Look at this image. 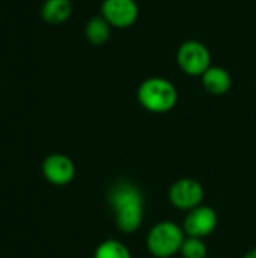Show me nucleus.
<instances>
[{
	"mask_svg": "<svg viewBox=\"0 0 256 258\" xmlns=\"http://www.w3.org/2000/svg\"><path fill=\"white\" fill-rule=\"evenodd\" d=\"M110 203L116 212V222L119 230L125 233L136 231L142 224V197L139 190L131 184L118 186L112 195Z\"/></svg>",
	"mask_w": 256,
	"mask_h": 258,
	"instance_id": "obj_1",
	"label": "nucleus"
},
{
	"mask_svg": "<svg viewBox=\"0 0 256 258\" xmlns=\"http://www.w3.org/2000/svg\"><path fill=\"white\" fill-rule=\"evenodd\" d=\"M139 103L149 112L164 113L169 112L178 100L175 86L161 77H151L142 82L137 91Z\"/></svg>",
	"mask_w": 256,
	"mask_h": 258,
	"instance_id": "obj_2",
	"label": "nucleus"
},
{
	"mask_svg": "<svg viewBox=\"0 0 256 258\" xmlns=\"http://www.w3.org/2000/svg\"><path fill=\"white\" fill-rule=\"evenodd\" d=\"M183 242V230L167 221L157 224L148 236V248L157 258H167L181 251Z\"/></svg>",
	"mask_w": 256,
	"mask_h": 258,
	"instance_id": "obj_3",
	"label": "nucleus"
},
{
	"mask_svg": "<svg viewBox=\"0 0 256 258\" xmlns=\"http://www.w3.org/2000/svg\"><path fill=\"white\" fill-rule=\"evenodd\" d=\"M180 68L189 76H202L211 62L210 50L199 41H187L181 44L177 53Z\"/></svg>",
	"mask_w": 256,
	"mask_h": 258,
	"instance_id": "obj_4",
	"label": "nucleus"
},
{
	"mask_svg": "<svg viewBox=\"0 0 256 258\" xmlns=\"http://www.w3.org/2000/svg\"><path fill=\"white\" fill-rule=\"evenodd\" d=\"M101 17L118 29L133 26L139 17V8L134 0H104L101 5Z\"/></svg>",
	"mask_w": 256,
	"mask_h": 258,
	"instance_id": "obj_5",
	"label": "nucleus"
},
{
	"mask_svg": "<svg viewBox=\"0 0 256 258\" xmlns=\"http://www.w3.org/2000/svg\"><path fill=\"white\" fill-rule=\"evenodd\" d=\"M202 198H204L202 186L192 178L178 180L177 183H174V186L169 190L170 203L181 210L196 209L201 204Z\"/></svg>",
	"mask_w": 256,
	"mask_h": 258,
	"instance_id": "obj_6",
	"label": "nucleus"
},
{
	"mask_svg": "<svg viewBox=\"0 0 256 258\" xmlns=\"http://www.w3.org/2000/svg\"><path fill=\"white\" fill-rule=\"evenodd\" d=\"M42 174L51 184L65 186L74 178L75 168L69 157L63 154H51L42 162Z\"/></svg>",
	"mask_w": 256,
	"mask_h": 258,
	"instance_id": "obj_7",
	"label": "nucleus"
},
{
	"mask_svg": "<svg viewBox=\"0 0 256 258\" xmlns=\"http://www.w3.org/2000/svg\"><path fill=\"white\" fill-rule=\"evenodd\" d=\"M217 225L216 212L210 207H196L190 210L184 221V230L189 237L202 239L214 231Z\"/></svg>",
	"mask_w": 256,
	"mask_h": 258,
	"instance_id": "obj_8",
	"label": "nucleus"
},
{
	"mask_svg": "<svg viewBox=\"0 0 256 258\" xmlns=\"http://www.w3.org/2000/svg\"><path fill=\"white\" fill-rule=\"evenodd\" d=\"M72 14L71 0H45L41 8V17L47 24L57 26L69 20Z\"/></svg>",
	"mask_w": 256,
	"mask_h": 258,
	"instance_id": "obj_9",
	"label": "nucleus"
},
{
	"mask_svg": "<svg viewBox=\"0 0 256 258\" xmlns=\"http://www.w3.org/2000/svg\"><path fill=\"white\" fill-rule=\"evenodd\" d=\"M204 88L213 95H223L231 88V76L225 68L220 67H210L202 76Z\"/></svg>",
	"mask_w": 256,
	"mask_h": 258,
	"instance_id": "obj_10",
	"label": "nucleus"
},
{
	"mask_svg": "<svg viewBox=\"0 0 256 258\" xmlns=\"http://www.w3.org/2000/svg\"><path fill=\"white\" fill-rule=\"evenodd\" d=\"M110 24L103 18V17H94L88 21L86 27H84V35L86 39L92 44V45H103L109 41L110 38Z\"/></svg>",
	"mask_w": 256,
	"mask_h": 258,
	"instance_id": "obj_11",
	"label": "nucleus"
},
{
	"mask_svg": "<svg viewBox=\"0 0 256 258\" xmlns=\"http://www.w3.org/2000/svg\"><path fill=\"white\" fill-rule=\"evenodd\" d=\"M95 258H131V255L122 243L116 240H107L97 248Z\"/></svg>",
	"mask_w": 256,
	"mask_h": 258,
	"instance_id": "obj_12",
	"label": "nucleus"
},
{
	"mask_svg": "<svg viewBox=\"0 0 256 258\" xmlns=\"http://www.w3.org/2000/svg\"><path fill=\"white\" fill-rule=\"evenodd\" d=\"M181 252L184 258H205L207 255V246L204 245L202 239L198 237H189L183 242Z\"/></svg>",
	"mask_w": 256,
	"mask_h": 258,
	"instance_id": "obj_13",
	"label": "nucleus"
},
{
	"mask_svg": "<svg viewBox=\"0 0 256 258\" xmlns=\"http://www.w3.org/2000/svg\"><path fill=\"white\" fill-rule=\"evenodd\" d=\"M244 258H256V249H252V251H250V252H249V254H247Z\"/></svg>",
	"mask_w": 256,
	"mask_h": 258,
	"instance_id": "obj_14",
	"label": "nucleus"
}]
</instances>
